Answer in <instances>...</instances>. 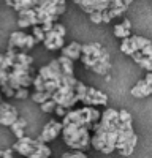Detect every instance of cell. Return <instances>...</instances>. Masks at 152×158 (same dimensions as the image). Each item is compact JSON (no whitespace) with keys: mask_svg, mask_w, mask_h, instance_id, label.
Masks as SVG:
<instances>
[{"mask_svg":"<svg viewBox=\"0 0 152 158\" xmlns=\"http://www.w3.org/2000/svg\"><path fill=\"white\" fill-rule=\"evenodd\" d=\"M130 94L135 97V98H144V97H149L152 95V85H149L144 79L138 81L136 85L130 90Z\"/></svg>","mask_w":152,"mask_h":158,"instance_id":"2e32d148","label":"cell"},{"mask_svg":"<svg viewBox=\"0 0 152 158\" xmlns=\"http://www.w3.org/2000/svg\"><path fill=\"white\" fill-rule=\"evenodd\" d=\"M62 128H63L62 120H60V122H59V120H49V122L43 127L41 135L38 136V138H40L43 142L49 144V142H53L59 135H62Z\"/></svg>","mask_w":152,"mask_h":158,"instance_id":"4fadbf2b","label":"cell"},{"mask_svg":"<svg viewBox=\"0 0 152 158\" xmlns=\"http://www.w3.org/2000/svg\"><path fill=\"white\" fill-rule=\"evenodd\" d=\"M65 71L62 70L59 59L51 60L48 65L41 67L38 70L36 76L33 77V94H32V100L33 103L41 104L46 100H51L54 95V92L60 87L63 77H65Z\"/></svg>","mask_w":152,"mask_h":158,"instance_id":"277c9868","label":"cell"},{"mask_svg":"<svg viewBox=\"0 0 152 158\" xmlns=\"http://www.w3.org/2000/svg\"><path fill=\"white\" fill-rule=\"evenodd\" d=\"M13 149H5V150H0V158H13Z\"/></svg>","mask_w":152,"mask_h":158,"instance_id":"cb8c5ba5","label":"cell"},{"mask_svg":"<svg viewBox=\"0 0 152 158\" xmlns=\"http://www.w3.org/2000/svg\"><path fill=\"white\" fill-rule=\"evenodd\" d=\"M13 150L25 158H49L51 156L49 146L46 142H43L40 138L33 139L29 136H22L16 139V142L13 144Z\"/></svg>","mask_w":152,"mask_h":158,"instance_id":"9c48e42d","label":"cell"},{"mask_svg":"<svg viewBox=\"0 0 152 158\" xmlns=\"http://www.w3.org/2000/svg\"><path fill=\"white\" fill-rule=\"evenodd\" d=\"M35 44H36L35 36L27 32H13L8 40V49H16L24 52H29L30 49H33Z\"/></svg>","mask_w":152,"mask_h":158,"instance_id":"7c38bea8","label":"cell"},{"mask_svg":"<svg viewBox=\"0 0 152 158\" xmlns=\"http://www.w3.org/2000/svg\"><path fill=\"white\" fill-rule=\"evenodd\" d=\"M138 142V136L135 135L132 122H124L122 120V127L119 131V138H117V144H116V150L122 155V156H130L135 150V146Z\"/></svg>","mask_w":152,"mask_h":158,"instance_id":"30bf717a","label":"cell"},{"mask_svg":"<svg viewBox=\"0 0 152 158\" xmlns=\"http://www.w3.org/2000/svg\"><path fill=\"white\" fill-rule=\"evenodd\" d=\"M74 5H78L84 13H101V19L105 24L111 22V19H116L122 16L129 10L133 0H71Z\"/></svg>","mask_w":152,"mask_h":158,"instance_id":"5b68a950","label":"cell"},{"mask_svg":"<svg viewBox=\"0 0 152 158\" xmlns=\"http://www.w3.org/2000/svg\"><path fill=\"white\" fill-rule=\"evenodd\" d=\"M78 84H79V81L74 77V74H68V73L65 74L60 87L53 95V100L57 103V106H63L70 111L76 104H81L79 94H78Z\"/></svg>","mask_w":152,"mask_h":158,"instance_id":"ba28073f","label":"cell"},{"mask_svg":"<svg viewBox=\"0 0 152 158\" xmlns=\"http://www.w3.org/2000/svg\"><path fill=\"white\" fill-rule=\"evenodd\" d=\"M84 67L91 68L97 74H103L106 76L111 70V60L108 51L101 46L100 43H89L82 44V54L81 59Z\"/></svg>","mask_w":152,"mask_h":158,"instance_id":"8992f818","label":"cell"},{"mask_svg":"<svg viewBox=\"0 0 152 158\" xmlns=\"http://www.w3.org/2000/svg\"><path fill=\"white\" fill-rule=\"evenodd\" d=\"M144 81H146L149 85H152V71H147V74H146V77H144Z\"/></svg>","mask_w":152,"mask_h":158,"instance_id":"d4e9b609","label":"cell"},{"mask_svg":"<svg viewBox=\"0 0 152 158\" xmlns=\"http://www.w3.org/2000/svg\"><path fill=\"white\" fill-rule=\"evenodd\" d=\"M67 0H5L19 13L18 25L24 29H32L33 25H41L44 32L51 30L54 22L67 10Z\"/></svg>","mask_w":152,"mask_h":158,"instance_id":"6da1fadb","label":"cell"},{"mask_svg":"<svg viewBox=\"0 0 152 158\" xmlns=\"http://www.w3.org/2000/svg\"><path fill=\"white\" fill-rule=\"evenodd\" d=\"M122 127V120L119 117V111L114 108H106L101 112L100 122L92 133L91 146L101 153H112L116 150V144L119 138V131Z\"/></svg>","mask_w":152,"mask_h":158,"instance_id":"7a4b0ae2","label":"cell"},{"mask_svg":"<svg viewBox=\"0 0 152 158\" xmlns=\"http://www.w3.org/2000/svg\"><path fill=\"white\" fill-rule=\"evenodd\" d=\"M114 35L117 38L124 40V38H129L132 35V22L130 19H124L122 22L114 25Z\"/></svg>","mask_w":152,"mask_h":158,"instance_id":"e0dca14e","label":"cell"},{"mask_svg":"<svg viewBox=\"0 0 152 158\" xmlns=\"http://www.w3.org/2000/svg\"><path fill=\"white\" fill-rule=\"evenodd\" d=\"M65 35H67V29L65 25L54 22V25L51 27V30L46 32L43 44L46 46V49L49 51H56V49H62L65 46Z\"/></svg>","mask_w":152,"mask_h":158,"instance_id":"8fae6325","label":"cell"},{"mask_svg":"<svg viewBox=\"0 0 152 158\" xmlns=\"http://www.w3.org/2000/svg\"><path fill=\"white\" fill-rule=\"evenodd\" d=\"M62 138L63 142L71 149V150H87L91 147V138H92V130L87 127L78 125V123H62Z\"/></svg>","mask_w":152,"mask_h":158,"instance_id":"52a82bcc","label":"cell"},{"mask_svg":"<svg viewBox=\"0 0 152 158\" xmlns=\"http://www.w3.org/2000/svg\"><path fill=\"white\" fill-rule=\"evenodd\" d=\"M54 112H56V114H57L60 118H63V117H65V114L68 112V109H67V108H63V106H57Z\"/></svg>","mask_w":152,"mask_h":158,"instance_id":"603a6c76","label":"cell"},{"mask_svg":"<svg viewBox=\"0 0 152 158\" xmlns=\"http://www.w3.org/2000/svg\"><path fill=\"white\" fill-rule=\"evenodd\" d=\"M30 94H29V90H27V87H21V89H18L16 92H15V98H18V100H24V98H27Z\"/></svg>","mask_w":152,"mask_h":158,"instance_id":"7402d4cb","label":"cell"},{"mask_svg":"<svg viewBox=\"0 0 152 158\" xmlns=\"http://www.w3.org/2000/svg\"><path fill=\"white\" fill-rule=\"evenodd\" d=\"M32 35L35 36L36 43H43L46 32H44V29L41 27V25H33V27H32Z\"/></svg>","mask_w":152,"mask_h":158,"instance_id":"d6986e66","label":"cell"},{"mask_svg":"<svg viewBox=\"0 0 152 158\" xmlns=\"http://www.w3.org/2000/svg\"><path fill=\"white\" fill-rule=\"evenodd\" d=\"M19 118V114L15 106H11L10 103H0V125L3 127H11Z\"/></svg>","mask_w":152,"mask_h":158,"instance_id":"5bb4252c","label":"cell"},{"mask_svg":"<svg viewBox=\"0 0 152 158\" xmlns=\"http://www.w3.org/2000/svg\"><path fill=\"white\" fill-rule=\"evenodd\" d=\"M62 56H65L68 59H71L73 62L79 60L81 59V54H82V44H79L78 41H71L68 44H65L62 49Z\"/></svg>","mask_w":152,"mask_h":158,"instance_id":"9a60e30c","label":"cell"},{"mask_svg":"<svg viewBox=\"0 0 152 158\" xmlns=\"http://www.w3.org/2000/svg\"><path fill=\"white\" fill-rule=\"evenodd\" d=\"M25 127H27V120H25V118H22V117H19L18 120L13 123L10 128H11L13 133H15L16 139H19V138L25 136V133H24V128H25Z\"/></svg>","mask_w":152,"mask_h":158,"instance_id":"ac0fdd59","label":"cell"},{"mask_svg":"<svg viewBox=\"0 0 152 158\" xmlns=\"http://www.w3.org/2000/svg\"><path fill=\"white\" fill-rule=\"evenodd\" d=\"M5 60L8 65V82L13 90L21 87H30L33 84V77L36 76L33 68V57L29 56V52L6 49Z\"/></svg>","mask_w":152,"mask_h":158,"instance_id":"3957f363","label":"cell"},{"mask_svg":"<svg viewBox=\"0 0 152 158\" xmlns=\"http://www.w3.org/2000/svg\"><path fill=\"white\" fill-rule=\"evenodd\" d=\"M138 65L141 68H144L146 71H152V56H143L141 59H139Z\"/></svg>","mask_w":152,"mask_h":158,"instance_id":"44dd1931","label":"cell"},{"mask_svg":"<svg viewBox=\"0 0 152 158\" xmlns=\"http://www.w3.org/2000/svg\"><path fill=\"white\" fill-rule=\"evenodd\" d=\"M40 108H41L43 112H54L56 108H57V103H56L53 98H51V100H46L44 103H41V104H40Z\"/></svg>","mask_w":152,"mask_h":158,"instance_id":"ffe728a7","label":"cell"}]
</instances>
